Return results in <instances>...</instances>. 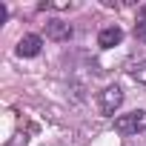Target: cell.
Instances as JSON below:
<instances>
[{
    "instance_id": "obj_1",
    "label": "cell",
    "mask_w": 146,
    "mask_h": 146,
    "mask_svg": "<svg viewBox=\"0 0 146 146\" xmlns=\"http://www.w3.org/2000/svg\"><path fill=\"white\" fill-rule=\"evenodd\" d=\"M115 132H120V135L146 132V112H143V109H135V112H129V115H117V117H115Z\"/></svg>"
},
{
    "instance_id": "obj_2",
    "label": "cell",
    "mask_w": 146,
    "mask_h": 146,
    "mask_svg": "<svg viewBox=\"0 0 146 146\" xmlns=\"http://www.w3.org/2000/svg\"><path fill=\"white\" fill-rule=\"evenodd\" d=\"M100 112L103 115H115L117 109H120V103H123V89L120 86H106L103 92H100Z\"/></svg>"
},
{
    "instance_id": "obj_3",
    "label": "cell",
    "mask_w": 146,
    "mask_h": 146,
    "mask_svg": "<svg viewBox=\"0 0 146 146\" xmlns=\"http://www.w3.org/2000/svg\"><path fill=\"white\" fill-rule=\"evenodd\" d=\"M46 37H49V40L63 43V40H69V37H72V26H69V23H63V20H57V17H52V20H46Z\"/></svg>"
},
{
    "instance_id": "obj_4",
    "label": "cell",
    "mask_w": 146,
    "mask_h": 146,
    "mask_svg": "<svg viewBox=\"0 0 146 146\" xmlns=\"http://www.w3.org/2000/svg\"><path fill=\"white\" fill-rule=\"evenodd\" d=\"M40 46H43V40L37 35H23L17 40V54L20 57H35V54H40Z\"/></svg>"
},
{
    "instance_id": "obj_5",
    "label": "cell",
    "mask_w": 146,
    "mask_h": 146,
    "mask_svg": "<svg viewBox=\"0 0 146 146\" xmlns=\"http://www.w3.org/2000/svg\"><path fill=\"white\" fill-rule=\"evenodd\" d=\"M120 40H123L120 26H106V29H100V35H98V46H100V49H112V46H117Z\"/></svg>"
},
{
    "instance_id": "obj_6",
    "label": "cell",
    "mask_w": 146,
    "mask_h": 146,
    "mask_svg": "<svg viewBox=\"0 0 146 146\" xmlns=\"http://www.w3.org/2000/svg\"><path fill=\"white\" fill-rule=\"evenodd\" d=\"M135 37H137L140 43H146V6L140 9V15H137V20H135Z\"/></svg>"
},
{
    "instance_id": "obj_7",
    "label": "cell",
    "mask_w": 146,
    "mask_h": 146,
    "mask_svg": "<svg viewBox=\"0 0 146 146\" xmlns=\"http://www.w3.org/2000/svg\"><path fill=\"white\" fill-rule=\"evenodd\" d=\"M72 3L69 0H46V3H40V9L46 12V9H54V12H63V9H69Z\"/></svg>"
},
{
    "instance_id": "obj_8",
    "label": "cell",
    "mask_w": 146,
    "mask_h": 146,
    "mask_svg": "<svg viewBox=\"0 0 146 146\" xmlns=\"http://www.w3.org/2000/svg\"><path fill=\"white\" fill-rule=\"evenodd\" d=\"M132 78H135L137 83H143V86H146V60H140V63L132 69Z\"/></svg>"
},
{
    "instance_id": "obj_9",
    "label": "cell",
    "mask_w": 146,
    "mask_h": 146,
    "mask_svg": "<svg viewBox=\"0 0 146 146\" xmlns=\"http://www.w3.org/2000/svg\"><path fill=\"white\" fill-rule=\"evenodd\" d=\"M6 17H9V9H6L3 3H0V23H6Z\"/></svg>"
}]
</instances>
